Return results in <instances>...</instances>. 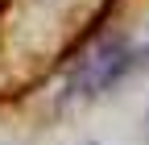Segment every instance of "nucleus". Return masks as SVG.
Masks as SVG:
<instances>
[{
    "instance_id": "1",
    "label": "nucleus",
    "mask_w": 149,
    "mask_h": 145,
    "mask_svg": "<svg viewBox=\"0 0 149 145\" xmlns=\"http://www.w3.org/2000/svg\"><path fill=\"white\" fill-rule=\"evenodd\" d=\"M137 66V54L128 50V42L120 38H108L100 42L95 50L87 54V58H79L70 70H66V83H62V104H74V100H95L104 91H112L120 79L133 75Z\"/></svg>"
},
{
    "instance_id": "2",
    "label": "nucleus",
    "mask_w": 149,
    "mask_h": 145,
    "mask_svg": "<svg viewBox=\"0 0 149 145\" xmlns=\"http://www.w3.org/2000/svg\"><path fill=\"white\" fill-rule=\"evenodd\" d=\"M145 141H149V112H145Z\"/></svg>"
}]
</instances>
